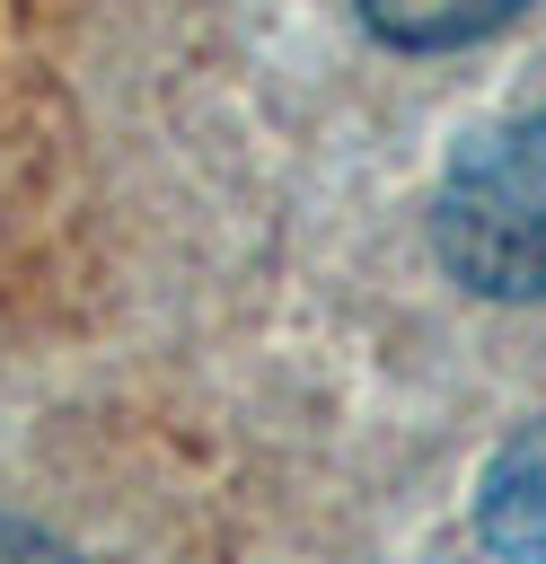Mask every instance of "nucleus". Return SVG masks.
<instances>
[{
  "mask_svg": "<svg viewBox=\"0 0 546 564\" xmlns=\"http://www.w3.org/2000/svg\"><path fill=\"white\" fill-rule=\"evenodd\" d=\"M432 247L476 300H546V106L484 132L449 167Z\"/></svg>",
  "mask_w": 546,
  "mask_h": 564,
  "instance_id": "obj_1",
  "label": "nucleus"
},
{
  "mask_svg": "<svg viewBox=\"0 0 546 564\" xmlns=\"http://www.w3.org/2000/svg\"><path fill=\"white\" fill-rule=\"evenodd\" d=\"M476 529H484V546L502 564H546V414L484 458Z\"/></svg>",
  "mask_w": 546,
  "mask_h": 564,
  "instance_id": "obj_2",
  "label": "nucleus"
},
{
  "mask_svg": "<svg viewBox=\"0 0 546 564\" xmlns=\"http://www.w3.org/2000/svg\"><path fill=\"white\" fill-rule=\"evenodd\" d=\"M528 0H361V26L396 53H458L520 18Z\"/></svg>",
  "mask_w": 546,
  "mask_h": 564,
  "instance_id": "obj_3",
  "label": "nucleus"
},
{
  "mask_svg": "<svg viewBox=\"0 0 546 564\" xmlns=\"http://www.w3.org/2000/svg\"><path fill=\"white\" fill-rule=\"evenodd\" d=\"M0 564H79L62 538H44V529H18V520H0Z\"/></svg>",
  "mask_w": 546,
  "mask_h": 564,
  "instance_id": "obj_4",
  "label": "nucleus"
}]
</instances>
